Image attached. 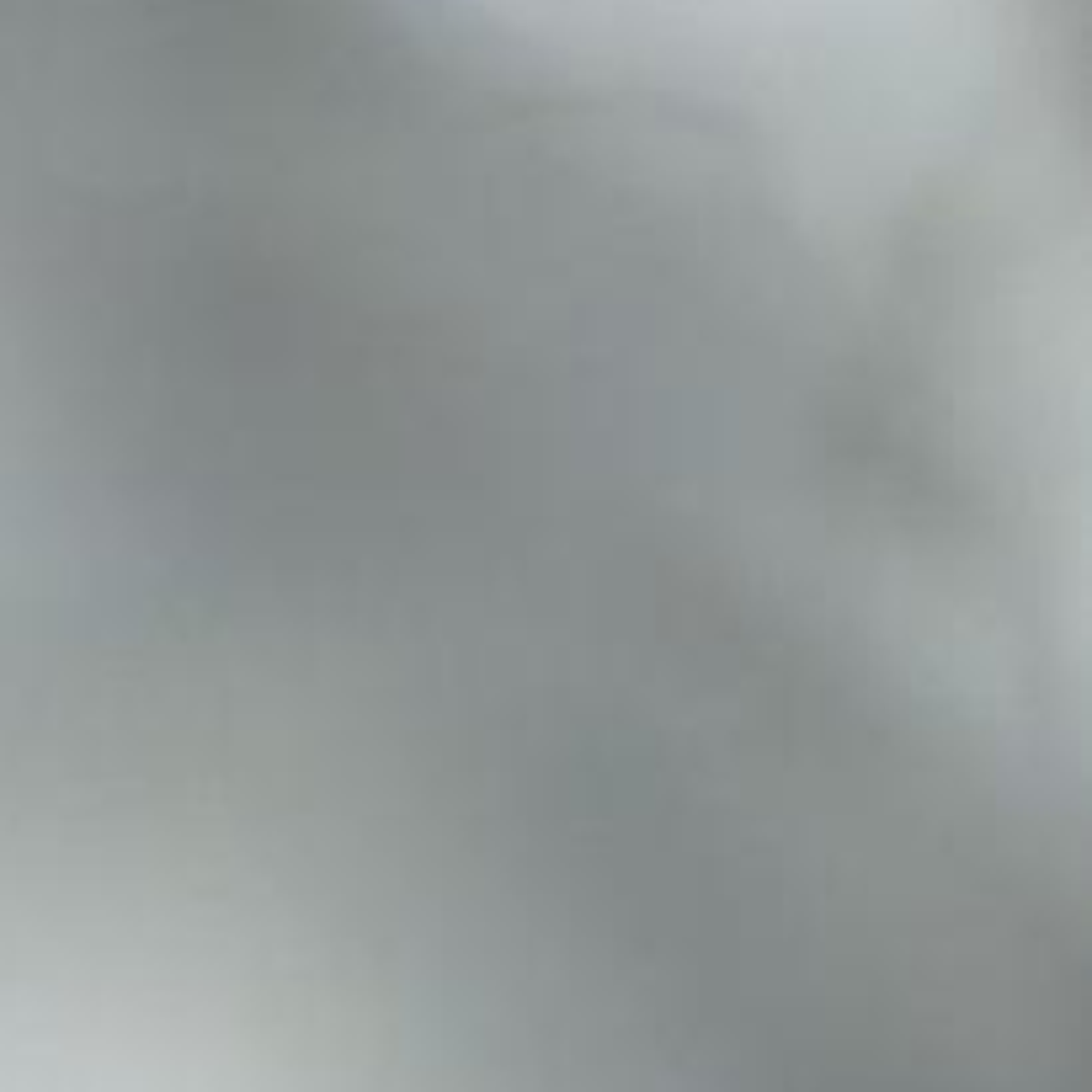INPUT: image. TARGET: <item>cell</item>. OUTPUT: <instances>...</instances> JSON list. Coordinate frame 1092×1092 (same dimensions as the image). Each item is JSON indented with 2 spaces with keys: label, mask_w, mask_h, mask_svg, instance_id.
Returning a JSON list of instances; mask_svg holds the SVG:
<instances>
[]
</instances>
